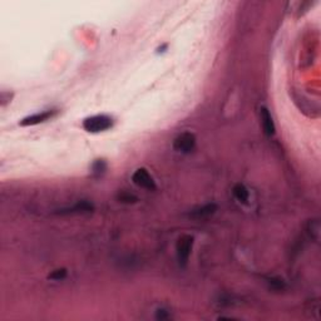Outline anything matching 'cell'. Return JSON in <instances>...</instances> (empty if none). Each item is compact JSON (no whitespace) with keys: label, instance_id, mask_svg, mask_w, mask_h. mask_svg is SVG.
<instances>
[{"label":"cell","instance_id":"obj_1","mask_svg":"<svg viewBox=\"0 0 321 321\" xmlns=\"http://www.w3.org/2000/svg\"><path fill=\"white\" fill-rule=\"evenodd\" d=\"M113 127V119L104 114L88 117L83 121V128L89 133H99Z\"/></svg>","mask_w":321,"mask_h":321},{"label":"cell","instance_id":"obj_2","mask_svg":"<svg viewBox=\"0 0 321 321\" xmlns=\"http://www.w3.org/2000/svg\"><path fill=\"white\" fill-rule=\"evenodd\" d=\"M194 245V237L192 236H182L177 242V259L181 266H186L188 259H190L191 251Z\"/></svg>","mask_w":321,"mask_h":321},{"label":"cell","instance_id":"obj_3","mask_svg":"<svg viewBox=\"0 0 321 321\" xmlns=\"http://www.w3.org/2000/svg\"><path fill=\"white\" fill-rule=\"evenodd\" d=\"M195 146H196V137L190 132L179 134L178 137L173 141V148L182 153H190L194 151Z\"/></svg>","mask_w":321,"mask_h":321},{"label":"cell","instance_id":"obj_4","mask_svg":"<svg viewBox=\"0 0 321 321\" xmlns=\"http://www.w3.org/2000/svg\"><path fill=\"white\" fill-rule=\"evenodd\" d=\"M132 181H133V183L136 184V186H138V187L141 188H144V190H156L155 179L149 175V172L146 168H138V170L133 173V176H132Z\"/></svg>","mask_w":321,"mask_h":321},{"label":"cell","instance_id":"obj_5","mask_svg":"<svg viewBox=\"0 0 321 321\" xmlns=\"http://www.w3.org/2000/svg\"><path fill=\"white\" fill-rule=\"evenodd\" d=\"M55 113H57L55 110H45V112H42V113H36L33 114V116L25 117L24 119H21L19 125H23V127L39 125V123H43L45 122V121H48V119H51Z\"/></svg>","mask_w":321,"mask_h":321},{"label":"cell","instance_id":"obj_6","mask_svg":"<svg viewBox=\"0 0 321 321\" xmlns=\"http://www.w3.org/2000/svg\"><path fill=\"white\" fill-rule=\"evenodd\" d=\"M260 116H261V122L264 132L266 136H274L275 134V123L272 116H271L270 110L266 107H261L260 109Z\"/></svg>","mask_w":321,"mask_h":321},{"label":"cell","instance_id":"obj_7","mask_svg":"<svg viewBox=\"0 0 321 321\" xmlns=\"http://www.w3.org/2000/svg\"><path fill=\"white\" fill-rule=\"evenodd\" d=\"M94 210V206L88 201H80V202L75 203L73 207L64 208V210H59L58 214H89Z\"/></svg>","mask_w":321,"mask_h":321},{"label":"cell","instance_id":"obj_8","mask_svg":"<svg viewBox=\"0 0 321 321\" xmlns=\"http://www.w3.org/2000/svg\"><path fill=\"white\" fill-rule=\"evenodd\" d=\"M217 211V205H214V203H208V205L202 206V207H198L196 210L190 214V217L195 218V220H202V218H207L210 216L214 214V212Z\"/></svg>","mask_w":321,"mask_h":321},{"label":"cell","instance_id":"obj_9","mask_svg":"<svg viewBox=\"0 0 321 321\" xmlns=\"http://www.w3.org/2000/svg\"><path fill=\"white\" fill-rule=\"evenodd\" d=\"M232 191H233V195H235V197L238 199V201H240V202L246 203L247 201H249L250 194H249V190L245 187L244 184H241V183L236 184Z\"/></svg>","mask_w":321,"mask_h":321},{"label":"cell","instance_id":"obj_10","mask_svg":"<svg viewBox=\"0 0 321 321\" xmlns=\"http://www.w3.org/2000/svg\"><path fill=\"white\" fill-rule=\"evenodd\" d=\"M106 170H107V163L104 162V160H97L92 166V172L97 176L103 175Z\"/></svg>","mask_w":321,"mask_h":321},{"label":"cell","instance_id":"obj_11","mask_svg":"<svg viewBox=\"0 0 321 321\" xmlns=\"http://www.w3.org/2000/svg\"><path fill=\"white\" fill-rule=\"evenodd\" d=\"M67 276V270L66 268H58V270L53 271L52 274L48 275L49 280H55V281H60V280L66 279Z\"/></svg>","mask_w":321,"mask_h":321},{"label":"cell","instance_id":"obj_12","mask_svg":"<svg viewBox=\"0 0 321 321\" xmlns=\"http://www.w3.org/2000/svg\"><path fill=\"white\" fill-rule=\"evenodd\" d=\"M119 201L121 202H125V203H131V202H136L137 201V197L133 196L131 194H122L119 196Z\"/></svg>","mask_w":321,"mask_h":321},{"label":"cell","instance_id":"obj_13","mask_svg":"<svg viewBox=\"0 0 321 321\" xmlns=\"http://www.w3.org/2000/svg\"><path fill=\"white\" fill-rule=\"evenodd\" d=\"M270 284H271V286H272V287H275V288L284 287V281H283V280H280V279H271Z\"/></svg>","mask_w":321,"mask_h":321},{"label":"cell","instance_id":"obj_14","mask_svg":"<svg viewBox=\"0 0 321 321\" xmlns=\"http://www.w3.org/2000/svg\"><path fill=\"white\" fill-rule=\"evenodd\" d=\"M166 318H167V315L164 314V310H160L157 314V319H160V320H162V319H166Z\"/></svg>","mask_w":321,"mask_h":321}]
</instances>
